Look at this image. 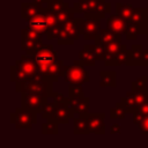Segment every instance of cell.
<instances>
[{
    "label": "cell",
    "mask_w": 148,
    "mask_h": 148,
    "mask_svg": "<svg viewBox=\"0 0 148 148\" xmlns=\"http://www.w3.org/2000/svg\"><path fill=\"white\" fill-rule=\"evenodd\" d=\"M138 113H140L141 116H148V102L147 103H145L138 111H136Z\"/></svg>",
    "instance_id": "d590c367"
},
{
    "label": "cell",
    "mask_w": 148,
    "mask_h": 148,
    "mask_svg": "<svg viewBox=\"0 0 148 148\" xmlns=\"http://www.w3.org/2000/svg\"><path fill=\"white\" fill-rule=\"evenodd\" d=\"M143 53V49L141 44H133L130 49L127 66H140V60Z\"/></svg>",
    "instance_id": "7402d4cb"
},
{
    "label": "cell",
    "mask_w": 148,
    "mask_h": 148,
    "mask_svg": "<svg viewBox=\"0 0 148 148\" xmlns=\"http://www.w3.org/2000/svg\"><path fill=\"white\" fill-rule=\"evenodd\" d=\"M114 42H121V35H117L113 31L109 30L108 28L101 29L99 34L94 39L95 44L103 45V46H106V45H109L111 43H114Z\"/></svg>",
    "instance_id": "2e32d148"
},
{
    "label": "cell",
    "mask_w": 148,
    "mask_h": 148,
    "mask_svg": "<svg viewBox=\"0 0 148 148\" xmlns=\"http://www.w3.org/2000/svg\"><path fill=\"white\" fill-rule=\"evenodd\" d=\"M80 1H83V0H80Z\"/></svg>",
    "instance_id": "ab89813d"
},
{
    "label": "cell",
    "mask_w": 148,
    "mask_h": 148,
    "mask_svg": "<svg viewBox=\"0 0 148 148\" xmlns=\"http://www.w3.org/2000/svg\"><path fill=\"white\" fill-rule=\"evenodd\" d=\"M106 28L117 35H123L126 28V21L117 14H110L106 17Z\"/></svg>",
    "instance_id": "e0dca14e"
},
{
    "label": "cell",
    "mask_w": 148,
    "mask_h": 148,
    "mask_svg": "<svg viewBox=\"0 0 148 148\" xmlns=\"http://www.w3.org/2000/svg\"><path fill=\"white\" fill-rule=\"evenodd\" d=\"M145 35L147 36V38H148V22H147V24H146V29H145Z\"/></svg>",
    "instance_id": "8d00e7d4"
},
{
    "label": "cell",
    "mask_w": 148,
    "mask_h": 148,
    "mask_svg": "<svg viewBox=\"0 0 148 148\" xmlns=\"http://www.w3.org/2000/svg\"><path fill=\"white\" fill-rule=\"evenodd\" d=\"M80 32L83 39H95L101 31V17L95 14H84L83 18H79Z\"/></svg>",
    "instance_id": "ba28073f"
},
{
    "label": "cell",
    "mask_w": 148,
    "mask_h": 148,
    "mask_svg": "<svg viewBox=\"0 0 148 148\" xmlns=\"http://www.w3.org/2000/svg\"><path fill=\"white\" fill-rule=\"evenodd\" d=\"M68 97L69 98H77L84 97V91L80 84H69L68 86Z\"/></svg>",
    "instance_id": "d6a6232c"
},
{
    "label": "cell",
    "mask_w": 148,
    "mask_h": 148,
    "mask_svg": "<svg viewBox=\"0 0 148 148\" xmlns=\"http://www.w3.org/2000/svg\"><path fill=\"white\" fill-rule=\"evenodd\" d=\"M124 34L128 40H135L139 35H145V31L140 25L134 24L132 22H126V28Z\"/></svg>",
    "instance_id": "484cf974"
},
{
    "label": "cell",
    "mask_w": 148,
    "mask_h": 148,
    "mask_svg": "<svg viewBox=\"0 0 148 148\" xmlns=\"http://www.w3.org/2000/svg\"><path fill=\"white\" fill-rule=\"evenodd\" d=\"M79 60L84 65V66H95L96 64V58L91 51V45L87 44L83 46V49L79 52Z\"/></svg>",
    "instance_id": "603a6c76"
},
{
    "label": "cell",
    "mask_w": 148,
    "mask_h": 148,
    "mask_svg": "<svg viewBox=\"0 0 148 148\" xmlns=\"http://www.w3.org/2000/svg\"><path fill=\"white\" fill-rule=\"evenodd\" d=\"M88 113H82V114H79L76 118H74L73 133L75 135H88V134H90L89 126H88Z\"/></svg>",
    "instance_id": "ac0fdd59"
},
{
    "label": "cell",
    "mask_w": 148,
    "mask_h": 148,
    "mask_svg": "<svg viewBox=\"0 0 148 148\" xmlns=\"http://www.w3.org/2000/svg\"><path fill=\"white\" fill-rule=\"evenodd\" d=\"M53 101L56 102L57 106L51 120L57 121L58 124H68L69 119H74V111L69 105V98L65 97L60 92H54Z\"/></svg>",
    "instance_id": "8992f818"
},
{
    "label": "cell",
    "mask_w": 148,
    "mask_h": 148,
    "mask_svg": "<svg viewBox=\"0 0 148 148\" xmlns=\"http://www.w3.org/2000/svg\"><path fill=\"white\" fill-rule=\"evenodd\" d=\"M128 53H130V50L127 49V46L121 45L120 49L118 50V52L114 54V57L112 59H110L109 61L104 62V64H105V66H120V65H126L127 66Z\"/></svg>",
    "instance_id": "ffe728a7"
},
{
    "label": "cell",
    "mask_w": 148,
    "mask_h": 148,
    "mask_svg": "<svg viewBox=\"0 0 148 148\" xmlns=\"http://www.w3.org/2000/svg\"><path fill=\"white\" fill-rule=\"evenodd\" d=\"M15 84H16L15 90L20 94L31 92V94H36V95H39L45 98L53 97V95H54L53 88H52L53 83H51L44 79H35V80H29V81L15 83Z\"/></svg>",
    "instance_id": "7a4b0ae2"
},
{
    "label": "cell",
    "mask_w": 148,
    "mask_h": 148,
    "mask_svg": "<svg viewBox=\"0 0 148 148\" xmlns=\"http://www.w3.org/2000/svg\"><path fill=\"white\" fill-rule=\"evenodd\" d=\"M126 109L121 104V102H117L113 108L110 109V118L111 119H124L126 117Z\"/></svg>",
    "instance_id": "f1b7e54d"
},
{
    "label": "cell",
    "mask_w": 148,
    "mask_h": 148,
    "mask_svg": "<svg viewBox=\"0 0 148 148\" xmlns=\"http://www.w3.org/2000/svg\"><path fill=\"white\" fill-rule=\"evenodd\" d=\"M79 18H73L64 23H58L59 32L57 37V42L59 45H72L75 40H77L81 36Z\"/></svg>",
    "instance_id": "5b68a950"
},
{
    "label": "cell",
    "mask_w": 148,
    "mask_h": 148,
    "mask_svg": "<svg viewBox=\"0 0 148 148\" xmlns=\"http://www.w3.org/2000/svg\"><path fill=\"white\" fill-rule=\"evenodd\" d=\"M140 66H148V50H143V53L140 60Z\"/></svg>",
    "instance_id": "836d02e7"
},
{
    "label": "cell",
    "mask_w": 148,
    "mask_h": 148,
    "mask_svg": "<svg viewBox=\"0 0 148 148\" xmlns=\"http://www.w3.org/2000/svg\"><path fill=\"white\" fill-rule=\"evenodd\" d=\"M134 7L131 3H124V2H117L116 3V14L124 18L126 22H128L133 15Z\"/></svg>",
    "instance_id": "cb8c5ba5"
},
{
    "label": "cell",
    "mask_w": 148,
    "mask_h": 148,
    "mask_svg": "<svg viewBox=\"0 0 148 148\" xmlns=\"http://www.w3.org/2000/svg\"><path fill=\"white\" fill-rule=\"evenodd\" d=\"M121 132V126L119 124H113L110 127V134H118Z\"/></svg>",
    "instance_id": "e575fe53"
},
{
    "label": "cell",
    "mask_w": 148,
    "mask_h": 148,
    "mask_svg": "<svg viewBox=\"0 0 148 148\" xmlns=\"http://www.w3.org/2000/svg\"><path fill=\"white\" fill-rule=\"evenodd\" d=\"M58 123L54 120H46L42 125V133L44 135H57L59 130H58Z\"/></svg>",
    "instance_id": "f546056e"
},
{
    "label": "cell",
    "mask_w": 148,
    "mask_h": 148,
    "mask_svg": "<svg viewBox=\"0 0 148 148\" xmlns=\"http://www.w3.org/2000/svg\"><path fill=\"white\" fill-rule=\"evenodd\" d=\"M61 76L68 84H84L90 81L89 74L84 68V65L80 60H75L73 65H65L61 72Z\"/></svg>",
    "instance_id": "3957f363"
},
{
    "label": "cell",
    "mask_w": 148,
    "mask_h": 148,
    "mask_svg": "<svg viewBox=\"0 0 148 148\" xmlns=\"http://www.w3.org/2000/svg\"><path fill=\"white\" fill-rule=\"evenodd\" d=\"M42 44H43L42 34L28 27L21 30V50L22 51H25V53L34 51L37 47H39Z\"/></svg>",
    "instance_id": "8fae6325"
},
{
    "label": "cell",
    "mask_w": 148,
    "mask_h": 148,
    "mask_svg": "<svg viewBox=\"0 0 148 148\" xmlns=\"http://www.w3.org/2000/svg\"><path fill=\"white\" fill-rule=\"evenodd\" d=\"M104 120H105L104 112L88 113V126H89L90 133L96 134V135H104L106 133Z\"/></svg>",
    "instance_id": "5bb4252c"
},
{
    "label": "cell",
    "mask_w": 148,
    "mask_h": 148,
    "mask_svg": "<svg viewBox=\"0 0 148 148\" xmlns=\"http://www.w3.org/2000/svg\"><path fill=\"white\" fill-rule=\"evenodd\" d=\"M99 77V87L102 88H114L117 86V73L114 71H101Z\"/></svg>",
    "instance_id": "44dd1931"
},
{
    "label": "cell",
    "mask_w": 148,
    "mask_h": 148,
    "mask_svg": "<svg viewBox=\"0 0 148 148\" xmlns=\"http://www.w3.org/2000/svg\"><path fill=\"white\" fill-rule=\"evenodd\" d=\"M27 56L32 57L38 65L54 62V61L59 60L58 59V51L51 44H42L36 50L27 52Z\"/></svg>",
    "instance_id": "30bf717a"
},
{
    "label": "cell",
    "mask_w": 148,
    "mask_h": 148,
    "mask_svg": "<svg viewBox=\"0 0 148 148\" xmlns=\"http://www.w3.org/2000/svg\"><path fill=\"white\" fill-rule=\"evenodd\" d=\"M35 2H42V3H44V0H34Z\"/></svg>",
    "instance_id": "74e56055"
},
{
    "label": "cell",
    "mask_w": 148,
    "mask_h": 148,
    "mask_svg": "<svg viewBox=\"0 0 148 148\" xmlns=\"http://www.w3.org/2000/svg\"><path fill=\"white\" fill-rule=\"evenodd\" d=\"M44 3H46V7H47L49 12L52 13V14H57L61 10L71 8L69 3L65 2L64 0H44Z\"/></svg>",
    "instance_id": "4316f807"
},
{
    "label": "cell",
    "mask_w": 148,
    "mask_h": 148,
    "mask_svg": "<svg viewBox=\"0 0 148 148\" xmlns=\"http://www.w3.org/2000/svg\"><path fill=\"white\" fill-rule=\"evenodd\" d=\"M128 22H132L134 24H138L140 25L143 31L146 29V24L148 22V17L146 15V8H134V12H133V15L131 17V20Z\"/></svg>",
    "instance_id": "d4e9b609"
},
{
    "label": "cell",
    "mask_w": 148,
    "mask_h": 148,
    "mask_svg": "<svg viewBox=\"0 0 148 148\" xmlns=\"http://www.w3.org/2000/svg\"><path fill=\"white\" fill-rule=\"evenodd\" d=\"M56 106H57V104H56L54 101H53V102H46V103L44 104L43 109H42V112H40L42 118H43V119H46V120H51V119H52V116H53V113H54Z\"/></svg>",
    "instance_id": "4dcf8cb0"
},
{
    "label": "cell",
    "mask_w": 148,
    "mask_h": 148,
    "mask_svg": "<svg viewBox=\"0 0 148 148\" xmlns=\"http://www.w3.org/2000/svg\"><path fill=\"white\" fill-rule=\"evenodd\" d=\"M91 51H92L96 60H99V61L105 60V58H106V47L105 46L94 43V45H91Z\"/></svg>",
    "instance_id": "1f68e13d"
},
{
    "label": "cell",
    "mask_w": 148,
    "mask_h": 148,
    "mask_svg": "<svg viewBox=\"0 0 148 148\" xmlns=\"http://www.w3.org/2000/svg\"><path fill=\"white\" fill-rule=\"evenodd\" d=\"M146 15H147V17H148V5H147V7H146Z\"/></svg>",
    "instance_id": "f35d334b"
},
{
    "label": "cell",
    "mask_w": 148,
    "mask_h": 148,
    "mask_svg": "<svg viewBox=\"0 0 148 148\" xmlns=\"http://www.w3.org/2000/svg\"><path fill=\"white\" fill-rule=\"evenodd\" d=\"M69 105H71L72 110L77 114L88 113V110L90 108V98L86 97V96L77 97V98H69Z\"/></svg>",
    "instance_id": "d6986e66"
},
{
    "label": "cell",
    "mask_w": 148,
    "mask_h": 148,
    "mask_svg": "<svg viewBox=\"0 0 148 148\" xmlns=\"http://www.w3.org/2000/svg\"><path fill=\"white\" fill-rule=\"evenodd\" d=\"M47 99L49 98L42 97L39 95H36V94L23 92V94H21V106L25 108V109H28L35 113H40L44 104L46 102H49Z\"/></svg>",
    "instance_id": "4fadbf2b"
},
{
    "label": "cell",
    "mask_w": 148,
    "mask_h": 148,
    "mask_svg": "<svg viewBox=\"0 0 148 148\" xmlns=\"http://www.w3.org/2000/svg\"><path fill=\"white\" fill-rule=\"evenodd\" d=\"M111 5L106 1H97V0H83L76 1L72 10L74 13H83V14H95L101 18H104L108 13H110Z\"/></svg>",
    "instance_id": "277c9868"
},
{
    "label": "cell",
    "mask_w": 148,
    "mask_h": 148,
    "mask_svg": "<svg viewBox=\"0 0 148 148\" xmlns=\"http://www.w3.org/2000/svg\"><path fill=\"white\" fill-rule=\"evenodd\" d=\"M133 124L143 135H148V116H141L138 112L133 113Z\"/></svg>",
    "instance_id": "83f0119b"
},
{
    "label": "cell",
    "mask_w": 148,
    "mask_h": 148,
    "mask_svg": "<svg viewBox=\"0 0 148 148\" xmlns=\"http://www.w3.org/2000/svg\"><path fill=\"white\" fill-rule=\"evenodd\" d=\"M10 123L15 125L16 130H31L32 125L37 123V113L20 106L10 113Z\"/></svg>",
    "instance_id": "9c48e42d"
},
{
    "label": "cell",
    "mask_w": 148,
    "mask_h": 148,
    "mask_svg": "<svg viewBox=\"0 0 148 148\" xmlns=\"http://www.w3.org/2000/svg\"><path fill=\"white\" fill-rule=\"evenodd\" d=\"M64 61L62 60H57L54 62H49V64H40L38 65L39 73L42 75V79L54 83L58 81L59 76H61V72L64 68Z\"/></svg>",
    "instance_id": "7c38bea8"
},
{
    "label": "cell",
    "mask_w": 148,
    "mask_h": 148,
    "mask_svg": "<svg viewBox=\"0 0 148 148\" xmlns=\"http://www.w3.org/2000/svg\"><path fill=\"white\" fill-rule=\"evenodd\" d=\"M27 24H28L27 25L28 28H30V29H32V30L42 34V35L43 34L45 35L50 29H52L54 25H57L58 22L56 20L54 14L50 13L47 7H45L40 14H38L37 16L28 20Z\"/></svg>",
    "instance_id": "52a82bcc"
},
{
    "label": "cell",
    "mask_w": 148,
    "mask_h": 148,
    "mask_svg": "<svg viewBox=\"0 0 148 148\" xmlns=\"http://www.w3.org/2000/svg\"><path fill=\"white\" fill-rule=\"evenodd\" d=\"M42 79L39 73L38 64L32 57L21 56V58L15 62V65L10 66V81L14 83H20L29 80Z\"/></svg>",
    "instance_id": "6da1fadb"
},
{
    "label": "cell",
    "mask_w": 148,
    "mask_h": 148,
    "mask_svg": "<svg viewBox=\"0 0 148 148\" xmlns=\"http://www.w3.org/2000/svg\"><path fill=\"white\" fill-rule=\"evenodd\" d=\"M44 3L42 2H22L21 3V16L22 18H24L25 21L37 16L38 14H40L44 9Z\"/></svg>",
    "instance_id": "9a60e30c"
}]
</instances>
